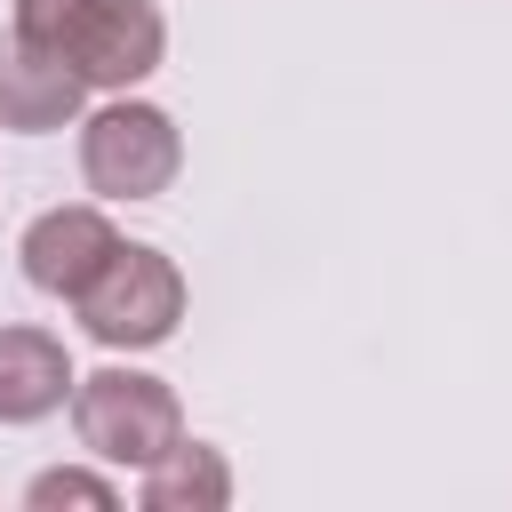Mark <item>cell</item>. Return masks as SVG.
<instances>
[{
    "instance_id": "cell-1",
    "label": "cell",
    "mask_w": 512,
    "mask_h": 512,
    "mask_svg": "<svg viewBox=\"0 0 512 512\" xmlns=\"http://www.w3.org/2000/svg\"><path fill=\"white\" fill-rule=\"evenodd\" d=\"M16 32L64 56L104 96L152 80L168 56V16L152 0H16Z\"/></svg>"
},
{
    "instance_id": "cell-2",
    "label": "cell",
    "mask_w": 512,
    "mask_h": 512,
    "mask_svg": "<svg viewBox=\"0 0 512 512\" xmlns=\"http://www.w3.org/2000/svg\"><path fill=\"white\" fill-rule=\"evenodd\" d=\"M72 432H80V448L96 464L144 472V464H160L184 440V400H176L168 376L112 360V368H96V376L72 384Z\"/></svg>"
},
{
    "instance_id": "cell-3",
    "label": "cell",
    "mask_w": 512,
    "mask_h": 512,
    "mask_svg": "<svg viewBox=\"0 0 512 512\" xmlns=\"http://www.w3.org/2000/svg\"><path fill=\"white\" fill-rule=\"evenodd\" d=\"M72 312H80V328H88L104 352H152V344H168L176 320H184V272H176L168 248L120 240V248L104 256V272L72 296Z\"/></svg>"
},
{
    "instance_id": "cell-4",
    "label": "cell",
    "mask_w": 512,
    "mask_h": 512,
    "mask_svg": "<svg viewBox=\"0 0 512 512\" xmlns=\"http://www.w3.org/2000/svg\"><path fill=\"white\" fill-rule=\"evenodd\" d=\"M176 168H184V136L160 104L120 88L112 104H96L80 120V176L96 200H160L176 184Z\"/></svg>"
},
{
    "instance_id": "cell-5",
    "label": "cell",
    "mask_w": 512,
    "mask_h": 512,
    "mask_svg": "<svg viewBox=\"0 0 512 512\" xmlns=\"http://www.w3.org/2000/svg\"><path fill=\"white\" fill-rule=\"evenodd\" d=\"M120 248V224L96 208V200H72V208H40L32 224H24V240H16V264H24V280L40 288V296H80L96 272H104V256Z\"/></svg>"
},
{
    "instance_id": "cell-6",
    "label": "cell",
    "mask_w": 512,
    "mask_h": 512,
    "mask_svg": "<svg viewBox=\"0 0 512 512\" xmlns=\"http://www.w3.org/2000/svg\"><path fill=\"white\" fill-rule=\"evenodd\" d=\"M80 112H88V80L8 24L0 32V128L8 136H56Z\"/></svg>"
},
{
    "instance_id": "cell-7",
    "label": "cell",
    "mask_w": 512,
    "mask_h": 512,
    "mask_svg": "<svg viewBox=\"0 0 512 512\" xmlns=\"http://www.w3.org/2000/svg\"><path fill=\"white\" fill-rule=\"evenodd\" d=\"M72 352L48 328H0V424H40L72 400Z\"/></svg>"
},
{
    "instance_id": "cell-8",
    "label": "cell",
    "mask_w": 512,
    "mask_h": 512,
    "mask_svg": "<svg viewBox=\"0 0 512 512\" xmlns=\"http://www.w3.org/2000/svg\"><path fill=\"white\" fill-rule=\"evenodd\" d=\"M136 504H144V512H224V504H232V464H224L208 440L184 432L160 464H144Z\"/></svg>"
},
{
    "instance_id": "cell-9",
    "label": "cell",
    "mask_w": 512,
    "mask_h": 512,
    "mask_svg": "<svg viewBox=\"0 0 512 512\" xmlns=\"http://www.w3.org/2000/svg\"><path fill=\"white\" fill-rule=\"evenodd\" d=\"M24 504H32V512H56V504H88V512H112V504H120V480H104V472H80V464H56V472H32Z\"/></svg>"
}]
</instances>
